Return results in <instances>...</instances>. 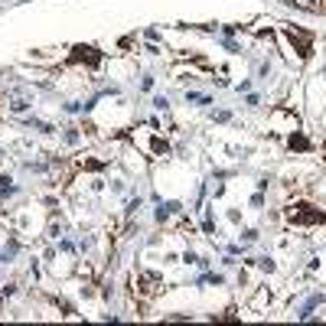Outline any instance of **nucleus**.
<instances>
[{"label":"nucleus","mask_w":326,"mask_h":326,"mask_svg":"<svg viewBox=\"0 0 326 326\" xmlns=\"http://www.w3.org/2000/svg\"><path fill=\"white\" fill-rule=\"evenodd\" d=\"M72 59L75 62L85 59V62H92V66H95V62H98V52H95L92 46H75V49H72Z\"/></svg>","instance_id":"1"},{"label":"nucleus","mask_w":326,"mask_h":326,"mask_svg":"<svg viewBox=\"0 0 326 326\" xmlns=\"http://www.w3.org/2000/svg\"><path fill=\"white\" fill-rule=\"evenodd\" d=\"M290 147H297V150H303V147H307V137H300V134H294V137H290Z\"/></svg>","instance_id":"2"},{"label":"nucleus","mask_w":326,"mask_h":326,"mask_svg":"<svg viewBox=\"0 0 326 326\" xmlns=\"http://www.w3.org/2000/svg\"><path fill=\"white\" fill-rule=\"evenodd\" d=\"M154 150H157V154H166V150H170V147H166L163 141H154Z\"/></svg>","instance_id":"3"}]
</instances>
